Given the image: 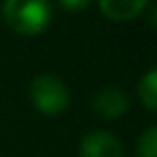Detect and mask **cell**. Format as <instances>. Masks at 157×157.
<instances>
[{
	"label": "cell",
	"mask_w": 157,
	"mask_h": 157,
	"mask_svg": "<svg viewBox=\"0 0 157 157\" xmlns=\"http://www.w3.org/2000/svg\"><path fill=\"white\" fill-rule=\"evenodd\" d=\"M2 20L17 35H41L52 24V2L50 0H5Z\"/></svg>",
	"instance_id": "obj_1"
},
{
	"label": "cell",
	"mask_w": 157,
	"mask_h": 157,
	"mask_svg": "<svg viewBox=\"0 0 157 157\" xmlns=\"http://www.w3.org/2000/svg\"><path fill=\"white\" fill-rule=\"evenodd\" d=\"M30 101L33 105L48 114V116H56V114H63L67 108H69V101H71V95H69V88L67 84L58 78V75H52V73H41L37 75L33 82H30Z\"/></svg>",
	"instance_id": "obj_2"
},
{
	"label": "cell",
	"mask_w": 157,
	"mask_h": 157,
	"mask_svg": "<svg viewBox=\"0 0 157 157\" xmlns=\"http://www.w3.org/2000/svg\"><path fill=\"white\" fill-rule=\"evenodd\" d=\"M138 97L148 112L157 110V69H148L142 75V80L138 82Z\"/></svg>",
	"instance_id": "obj_6"
},
{
	"label": "cell",
	"mask_w": 157,
	"mask_h": 157,
	"mask_svg": "<svg viewBox=\"0 0 157 157\" xmlns=\"http://www.w3.org/2000/svg\"><path fill=\"white\" fill-rule=\"evenodd\" d=\"M136 155L138 157H157V127L144 129L136 144Z\"/></svg>",
	"instance_id": "obj_7"
},
{
	"label": "cell",
	"mask_w": 157,
	"mask_h": 157,
	"mask_svg": "<svg viewBox=\"0 0 157 157\" xmlns=\"http://www.w3.org/2000/svg\"><path fill=\"white\" fill-rule=\"evenodd\" d=\"M93 0H58V5L65 11H84Z\"/></svg>",
	"instance_id": "obj_8"
},
{
	"label": "cell",
	"mask_w": 157,
	"mask_h": 157,
	"mask_svg": "<svg viewBox=\"0 0 157 157\" xmlns=\"http://www.w3.org/2000/svg\"><path fill=\"white\" fill-rule=\"evenodd\" d=\"M80 157H125V146L114 133L97 129L82 138Z\"/></svg>",
	"instance_id": "obj_4"
},
{
	"label": "cell",
	"mask_w": 157,
	"mask_h": 157,
	"mask_svg": "<svg viewBox=\"0 0 157 157\" xmlns=\"http://www.w3.org/2000/svg\"><path fill=\"white\" fill-rule=\"evenodd\" d=\"M148 0H99V11L112 22H131L144 13Z\"/></svg>",
	"instance_id": "obj_5"
},
{
	"label": "cell",
	"mask_w": 157,
	"mask_h": 157,
	"mask_svg": "<svg viewBox=\"0 0 157 157\" xmlns=\"http://www.w3.org/2000/svg\"><path fill=\"white\" fill-rule=\"evenodd\" d=\"M131 105L129 95L118 86H103L93 97V112L103 121H116L123 114H127Z\"/></svg>",
	"instance_id": "obj_3"
}]
</instances>
